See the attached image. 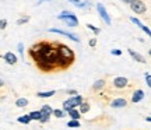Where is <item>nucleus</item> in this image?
Masks as SVG:
<instances>
[{"instance_id": "nucleus-38", "label": "nucleus", "mask_w": 151, "mask_h": 130, "mask_svg": "<svg viewBox=\"0 0 151 130\" xmlns=\"http://www.w3.org/2000/svg\"><path fill=\"white\" fill-rule=\"evenodd\" d=\"M148 55H150V56H151V49H148Z\"/></svg>"}, {"instance_id": "nucleus-6", "label": "nucleus", "mask_w": 151, "mask_h": 130, "mask_svg": "<svg viewBox=\"0 0 151 130\" xmlns=\"http://www.w3.org/2000/svg\"><path fill=\"white\" fill-rule=\"evenodd\" d=\"M112 87L115 90H124L126 87H129V80L123 76L115 77L113 81H112Z\"/></svg>"}, {"instance_id": "nucleus-33", "label": "nucleus", "mask_w": 151, "mask_h": 130, "mask_svg": "<svg viewBox=\"0 0 151 130\" xmlns=\"http://www.w3.org/2000/svg\"><path fill=\"white\" fill-rule=\"evenodd\" d=\"M66 92H67L70 97H74V95H77V94H78V92H77V90H67Z\"/></svg>"}, {"instance_id": "nucleus-10", "label": "nucleus", "mask_w": 151, "mask_h": 130, "mask_svg": "<svg viewBox=\"0 0 151 130\" xmlns=\"http://www.w3.org/2000/svg\"><path fill=\"white\" fill-rule=\"evenodd\" d=\"M3 60H4L7 65H10V66H14L17 62H18L16 53H13V52H6V53L3 55Z\"/></svg>"}, {"instance_id": "nucleus-4", "label": "nucleus", "mask_w": 151, "mask_h": 130, "mask_svg": "<svg viewBox=\"0 0 151 130\" xmlns=\"http://www.w3.org/2000/svg\"><path fill=\"white\" fill-rule=\"evenodd\" d=\"M49 32H53V34H59V35H63V37H66V38L71 39V41H74V42H80V38L76 35V34H71L69 32V31H65V29H60V28H49L48 29Z\"/></svg>"}, {"instance_id": "nucleus-18", "label": "nucleus", "mask_w": 151, "mask_h": 130, "mask_svg": "<svg viewBox=\"0 0 151 130\" xmlns=\"http://www.w3.org/2000/svg\"><path fill=\"white\" fill-rule=\"evenodd\" d=\"M16 106L17 108H25V106H28V99L27 98H17Z\"/></svg>"}, {"instance_id": "nucleus-31", "label": "nucleus", "mask_w": 151, "mask_h": 130, "mask_svg": "<svg viewBox=\"0 0 151 130\" xmlns=\"http://www.w3.org/2000/svg\"><path fill=\"white\" fill-rule=\"evenodd\" d=\"M6 27H7V20L1 18V20H0V29H4Z\"/></svg>"}, {"instance_id": "nucleus-24", "label": "nucleus", "mask_w": 151, "mask_h": 130, "mask_svg": "<svg viewBox=\"0 0 151 130\" xmlns=\"http://www.w3.org/2000/svg\"><path fill=\"white\" fill-rule=\"evenodd\" d=\"M17 50H18V55L21 56V59H24V43L20 42L17 45Z\"/></svg>"}, {"instance_id": "nucleus-21", "label": "nucleus", "mask_w": 151, "mask_h": 130, "mask_svg": "<svg viewBox=\"0 0 151 130\" xmlns=\"http://www.w3.org/2000/svg\"><path fill=\"white\" fill-rule=\"evenodd\" d=\"M77 109L80 111V113H81V115H84V113H87V112L90 111V103H88V102H83Z\"/></svg>"}, {"instance_id": "nucleus-12", "label": "nucleus", "mask_w": 151, "mask_h": 130, "mask_svg": "<svg viewBox=\"0 0 151 130\" xmlns=\"http://www.w3.org/2000/svg\"><path fill=\"white\" fill-rule=\"evenodd\" d=\"M69 1L73 3L77 9H88V7L91 6V3H90L88 0H69Z\"/></svg>"}, {"instance_id": "nucleus-26", "label": "nucleus", "mask_w": 151, "mask_h": 130, "mask_svg": "<svg viewBox=\"0 0 151 130\" xmlns=\"http://www.w3.org/2000/svg\"><path fill=\"white\" fill-rule=\"evenodd\" d=\"M130 21L133 22V24H136L139 28H141V25H143V22H141L139 18H136V17H130Z\"/></svg>"}, {"instance_id": "nucleus-16", "label": "nucleus", "mask_w": 151, "mask_h": 130, "mask_svg": "<svg viewBox=\"0 0 151 130\" xmlns=\"http://www.w3.org/2000/svg\"><path fill=\"white\" fill-rule=\"evenodd\" d=\"M41 111V113L42 115H48V116H52V113H53V108L50 106V105H42V108L39 109Z\"/></svg>"}, {"instance_id": "nucleus-22", "label": "nucleus", "mask_w": 151, "mask_h": 130, "mask_svg": "<svg viewBox=\"0 0 151 130\" xmlns=\"http://www.w3.org/2000/svg\"><path fill=\"white\" fill-rule=\"evenodd\" d=\"M80 120H73L70 119L67 122V127H71V129H77V127H80Z\"/></svg>"}, {"instance_id": "nucleus-27", "label": "nucleus", "mask_w": 151, "mask_h": 130, "mask_svg": "<svg viewBox=\"0 0 151 130\" xmlns=\"http://www.w3.org/2000/svg\"><path fill=\"white\" fill-rule=\"evenodd\" d=\"M49 120H50V116H48V115H42V118H41V120H39V123L45 125V123H48Z\"/></svg>"}, {"instance_id": "nucleus-34", "label": "nucleus", "mask_w": 151, "mask_h": 130, "mask_svg": "<svg viewBox=\"0 0 151 130\" xmlns=\"http://www.w3.org/2000/svg\"><path fill=\"white\" fill-rule=\"evenodd\" d=\"M45 1H50V0H39L37 3V6H39V4H42V3H45Z\"/></svg>"}, {"instance_id": "nucleus-2", "label": "nucleus", "mask_w": 151, "mask_h": 130, "mask_svg": "<svg viewBox=\"0 0 151 130\" xmlns=\"http://www.w3.org/2000/svg\"><path fill=\"white\" fill-rule=\"evenodd\" d=\"M56 50H58L59 57L67 60V62H70V63H73V62H74L76 55H74V52H73V50L67 46V45H63V43H56Z\"/></svg>"}, {"instance_id": "nucleus-28", "label": "nucleus", "mask_w": 151, "mask_h": 130, "mask_svg": "<svg viewBox=\"0 0 151 130\" xmlns=\"http://www.w3.org/2000/svg\"><path fill=\"white\" fill-rule=\"evenodd\" d=\"M141 31H144V32H146L147 35H148V37H150V38H151V29H150V28H148V27H146L144 24L141 25Z\"/></svg>"}, {"instance_id": "nucleus-9", "label": "nucleus", "mask_w": 151, "mask_h": 130, "mask_svg": "<svg viewBox=\"0 0 151 130\" xmlns=\"http://www.w3.org/2000/svg\"><path fill=\"white\" fill-rule=\"evenodd\" d=\"M144 91L143 90H134L133 91V94H132V98H130V101L133 103H139V102H141L143 99H144Z\"/></svg>"}, {"instance_id": "nucleus-19", "label": "nucleus", "mask_w": 151, "mask_h": 130, "mask_svg": "<svg viewBox=\"0 0 151 130\" xmlns=\"http://www.w3.org/2000/svg\"><path fill=\"white\" fill-rule=\"evenodd\" d=\"M55 118H58V119H62V118H65L67 112H65L62 108H58V109H53V113H52Z\"/></svg>"}, {"instance_id": "nucleus-36", "label": "nucleus", "mask_w": 151, "mask_h": 130, "mask_svg": "<svg viewBox=\"0 0 151 130\" xmlns=\"http://www.w3.org/2000/svg\"><path fill=\"white\" fill-rule=\"evenodd\" d=\"M122 1H123V3H127V4H130V3H132V1H134V0H122Z\"/></svg>"}, {"instance_id": "nucleus-20", "label": "nucleus", "mask_w": 151, "mask_h": 130, "mask_svg": "<svg viewBox=\"0 0 151 130\" xmlns=\"http://www.w3.org/2000/svg\"><path fill=\"white\" fill-rule=\"evenodd\" d=\"M29 116H31V120H41V118H42V113H41V111H32V112H29Z\"/></svg>"}, {"instance_id": "nucleus-14", "label": "nucleus", "mask_w": 151, "mask_h": 130, "mask_svg": "<svg viewBox=\"0 0 151 130\" xmlns=\"http://www.w3.org/2000/svg\"><path fill=\"white\" fill-rule=\"evenodd\" d=\"M55 94H56V91H55V90H50V91L37 92V97H38V98H42V99H45V98H52Z\"/></svg>"}, {"instance_id": "nucleus-29", "label": "nucleus", "mask_w": 151, "mask_h": 130, "mask_svg": "<svg viewBox=\"0 0 151 130\" xmlns=\"http://www.w3.org/2000/svg\"><path fill=\"white\" fill-rule=\"evenodd\" d=\"M111 55H113V56H122V50L120 49H112Z\"/></svg>"}, {"instance_id": "nucleus-11", "label": "nucleus", "mask_w": 151, "mask_h": 130, "mask_svg": "<svg viewBox=\"0 0 151 130\" xmlns=\"http://www.w3.org/2000/svg\"><path fill=\"white\" fill-rule=\"evenodd\" d=\"M127 52H129V55L136 60V62H139V63H146L147 62L143 55H140L139 52H136V50H133V49H127Z\"/></svg>"}, {"instance_id": "nucleus-25", "label": "nucleus", "mask_w": 151, "mask_h": 130, "mask_svg": "<svg viewBox=\"0 0 151 130\" xmlns=\"http://www.w3.org/2000/svg\"><path fill=\"white\" fill-rule=\"evenodd\" d=\"M29 21V17L25 16V17H21V18H18L17 20V25H22V24H27Z\"/></svg>"}, {"instance_id": "nucleus-17", "label": "nucleus", "mask_w": 151, "mask_h": 130, "mask_svg": "<svg viewBox=\"0 0 151 130\" xmlns=\"http://www.w3.org/2000/svg\"><path fill=\"white\" fill-rule=\"evenodd\" d=\"M18 123H22V125H29L32 120H31V116L29 115H22V116H18V119H17Z\"/></svg>"}, {"instance_id": "nucleus-15", "label": "nucleus", "mask_w": 151, "mask_h": 130, "mask_svg": "<svg viewBox=\"0 0 151 130\" xmlns=\"http://www.w3.org/2000/svg\"><path fill=\"white\" fill-rule=\"evenodd\" d=\"M67 115L70 116L73 120H80V118H81V113H80V111L76 108V109H70L69 112H67Z\"/></svg>"}, {"instance_id": "nucleus-1", "label": "nucleus", "mask_w": 151, "mask_h": 130, "mask_svg": "<svg viewBox=\"0 0 151 130\" xmlns=\"http://www.w3.org/2000/svg\"><path fill=\"white\" fill-rule=\"evenodd\" d=\"M58 20H60V21H63L67 25V27L70 28H74V27H78V18H77V16H76L74 13H71V11L69 10H63L62 13H60L59 16H58Z\"/></svg>"}, {"instance_id": "nucleus-8", "label": "nucleus", "mask_w": 151, "mask_h": 130, "mask_svg": "<svg viewBox=\"0 0 151 130\" xmlns=\"http://www.w3.org/2000/svg\"><path fill=\"white\" fill-rule=\"evenodd\" d=\"M109 106L113 109H122V108H126L127 106V99L123 97H119V98H115L109 102Z\"/></svg>"}, {"instance_id": "nucleus-3", "label": "nucleus", "mask_w": 151, "mask_h": 130, "mask_svg": "<svg viewBox=\"0 0 151 130\" xmlns=\"http://www.w3.org/2000/svg\"><path fill=\"white\" fill-rule=\"evenodd\" d=\"M84 102V98L81 97L80 94H77V95H74V97H70V98H67L65 102H63V111L65 112H69L70 109H76V108H78L81 103Z\"/></svg>"}, {"instance_id": "nucleus-23", "label": "nucleus", "mask_w": 151, "mask_h": 130, "mask_svg": "<svg viewBox=\"0 0 151 130\" xmlns=\"http://www.w3.org/2000/svg\"><path fill=\"white\" fill-rule=\"evenodd\" d=\"M86 27H87V28H88V29H90V31H92V32L95 34V35H98V34L101 32V28H98V27H95V25H92V24H87Z\"/></svg>"}, {"instance_id": "nucleus-32", "label": "nucleus", "mask_w": 151, "mask_h": 130, "mask_svg": "<svg viewBox=\"0 0 151 130\" xmlns=\"http://www.w3.org/2000/svg\"><path fill=\"white\" fill-rule=\"evenodd\" d=\"M146 84L151 88V74H148V73H146Z\"/></svg>"}, {"instance_id": "nucleus-5", "label": "nucleus", "mask_w": 151, "mask_h": 130, "mask_svg": "<svg viewBox=\"0 0 151 130\" xmlns=\"http://www.w3.org/2000/svg\"><path fill=\"white\" fill-rule=\"evenodd\" d=\"M97 11H98V14L101 16L102 21L109 27V25L112 24V20H111V16L108 14V11H106V9H105V6L101 4V3H97Z\"/></svg>"}, {"instance_id": "nucleus-30", "label": "nucleus", "mask_w": 151, "mask_h": 130, "mask_svg": "<svg viewBox=\"0 0 151 130\" xmlns=\"http://www.w3.org/2000/svg\"><path fill=\"white\" fill-rule=\"evenodd\" d=\"M88 45H90L91 48H95V46H97V38H91L88 41Z\"/></svg>"}, {"instance_id": "nucleus-35", "label": "nucleus", "mask_w": 151, "mask_h": 130, "mask_svg": "<svg viewBox=\"0 0 151 130\" xmlns=\"http://www.w3.org/2000/svg\"><path fill=\"white\" fill-rule=\"evenodd\" d=\"M4 87V81H3V78H0V88H3Z\"/></svg>"}, {"instance_id": "nucleus-13", "label": "nucleus", "mask_w": 151, "mask_h": 130, "mask_svg": "<svg viewBox=\"0 0 151 130\" xmlns=\"http://www.w3.org/2000/svg\"><path fill=\"white\" fill-rule=\"evenodd\" d=\"M106 87V80H104V78H101V80H97V81L92 84V91H101V90H104Z\"/></svg>"}, {"instance_id": "nucleus-37", "label": "nucleus", "mask_w": 151, "mask_h": 130, "mask_svg": "<svg viewBox=\"0 0 151 130\" xmlns=\"http://www.w3.org/2000/svg\"><path fill=\"white\" fill-rule=\"evenodd\" d=\"M146 120H147V122H150V123H151V116H147V118H146Z\"/></svg>"}, {"instance_id": "nucleus-7", "label": "nucleus", "mask_w": 151, "mask_h": 130, "mask_svg": "<svg viewBox=\"0 0 151 130\" xmlns=\"http://www.w3.org/2000/svg\"><path fill=\"white\" fill-rule=\"evenodd\" d=\"M129 6H130V9H132V11H134L136 14H144L147 10L144 1H141V0H134V1H132Z\"/></svg>"}]
</instances>
